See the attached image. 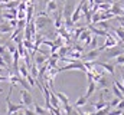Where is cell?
Masks as SVG:
<instances>
[{"label": "cell", "instance_id": "4dcf8cb0", "mask_svg": "<svg viewBox=\"0 0 124 115\" xmlns=\"http://www.w3.org/2000/svg\"><path fill=\"white\" fill-rule=\"evenodd\" d=\"M9 81V78L7 76H3V75H0V82H7Z\"/></svg>", "mask_w": 124, "mask_h": 115}, {"label": "cell", "instance_id": "1f68e13d", "mask_svg": "<svg viewBox=\"0 0 124 115\" xmlns=\"http://www.w3.org/2000/svg\"><path fill=\"white\" fill-rule=\"evenodd\" d=\"M46 115H54V114H52V112H51V111L48 109V114H46Z\"/></svg>", "mask_w": 124, "mask_h": 115}, {"label": "cell", "instance_id": "603a6c76", "mask_svg": "<svg viewBox=\"0 0 124 115\" xmlns=\"http://www.w3.org/2000/svg\"><path fill=\"white\" fill-rule=\"evenodd\" d=\"M116 63H117V65H123L124 63V53L118 55V56H116Z\"/></svg>", "mask_w": 124, "mask_h": 115}, {"label": "cell", "instance_id": "52a82bcc", "mask_svg": "<svg viewBox=\"0 0 124 115\" xmlns=\"http://www.w3.org/2000/svg\"><path fill=\"white\" fill-rule=\"evenodd\" d=\"M95 66H101V68H104L107 72H110V75H114V73H116L114 65H111V63H107V62H98V60H95Z\"/></svg>", "mask_w": 124, "mask_h": 115}, {"label": "cell", "instance_id": "ac0fdd59", "mask_svg": "<svg viewBox=\"0 0 124 115\" xmlns=\"http://www.w3.org/2000/svg\"><path fill=\"white\" fill-rule=\"evenodd\" d=\"M113 93H114V96H117L118 99H123V98H124V93L116 85H113Z\"/></svg>", "mask_w": 124, "mask_h": 115}, {"label": "cell", "instance_id": "5b68a950", "mask_svg": "<svg viewBox=\"0 0 124 115\" xmlns=\"http://www.w3.org/2000/svg\"><path fill=\"white\" fill-rule=\"evenodd\" d=\"M105 50H107V58H110V59L118 56V55H121V53L124 52L123 48H118L117 45H116V46H113V48H108V49H105Z\"/></svg>", "mask_w": 124, "mask_h": 115}, {"label": "cell", "instance_id": "f1b7e54d", "mask_svg": "<svg viewBox=\"0 0 124 115\" xmlns=\"http://www.w3.org/2000/svg\"><path fill=\"white\" fill-rule=\"evenodd\" d=\"M116 108H118V109L124 111V98H123V99H120V102L117 104V107H116Z\"/></svg>", "mask_w": 124, "mask_h": 115}, {"label": "cell", "instance_id": "8fae6325", "mask_svg": "<svg viewBox=\"0 0 124 115\" xmlns=\"http://www.w3.org/2000/svg\"><path fill=\"white\" fill-rule=\"evenodd\" d=\"M13 30V28L9 25V22H3L1 25H0V33L1 35H4V33H10Z\"/></svg>", "mask_w": 124, "mask_h": 115}, {"label": "cell", "instance_id": "9c48e42d", "mask_svg": "<svg viewBox=\"0 0 124 115\" xmlns=\"http://www.w3.org/2000/svg\"><path fill=\"white\" fill-rule=\"evenodd\" d=\"M58 10V3L55 0H49L46 3V13H54Z\"/></svg>", "mask_w": 124, "mask_h": 115}, {"label": "cell", "instance_id": "277c9868", "mask_svg": "<svg viewBox=\"0 0 124 115\" xmlns=\"http://www.w3.org/2000/svg\"><path fill=\"white\" fill-rule=\"evenodd\" d=\"M100 55V50H98V48H95V49H91L90 52H87L85 55H82V62H88V60H97V58Z\"/></svg>", "mask_w": 124, "mask_h": 115}, {"label": "cell", "instance_id": "cb8c5ba5", "mask_svg": "<svg viewBox=\"0 0 124 115\" xmlns=\"http://www.w3.org/2000/svg\"><path fill=\"white\" fill-rule=\"evenodd\" d=\"M97 43H98V40H97V36H93V39H91V42H90V48H93V49H95L97 48Z\"/></svg>", "mask_w": 124, "mask_h": 115}, {"label": "cell", "instance_id": "6da1fadb", "mask_svg": "<svg viewBox=\"0 0 124 115\" xmlns=\"http://www.w3.org/2000/svg\"><path fill=\"white\" fill-rule=\"evenodd\" d=\"M33 23H35V26H36V30H39V29H43L45 26H48L49 23H52V19L49 17L48 13H46V14H39V13H38V16H36V19L33 20Z\"/></svg>", "mask_w": 124, "mask_h": 115}, {"label": "cell", "instance_id": "4fadbf2b", "mask_svg": "<svg viewBox=\"0 0 124 115\" xmlns=\"http://www.w3.org/2000/svg\"><path fill=\"white\" fill-rule=\"evenodd\" d=\"M95 84H97V89H104V88L108 86V81L105 79V76H101Z\"/></svg>", "mask_w": 124, "mask_h": 115}, {"label": "cell", "instance_id": "d6986e66", "mask_svg": "<svg viewBox=\"0 0 124 115\" xmlns=\"http://www.w3.org/2000/svg\"><path fill=\"white\" fill-rule=\"evenodd\" d=\"M114 32H116V36H117V37H118V39L124 43V30H123V29L117 28V29H114Z\"/></svg>", "mask_w": 124, "mask_h": 115}, {"label": "cell", "instance_id": "836d02e7", "mask_svg": "<svg viewBox=\"0 0 124 115\" xmlns=\"http://www.w3.org/2000/svg\"><path fill=\"white\" fill-rule=\"evenodd\" d=\"M48 1H49V0H45V3H48Z\"/></svg>", "mask_w": 124, "mask_h": 115}, {"label": "cell", "instance_id": "f546056e", "mask_svg": "<svg viewBox=\"0 0 124 115\" xmlns=\"http://www.w3.org/2000/svg\"><path fill=\"white\" fill-rule=\"evenodd\" d=\"M26 3L25 1H22V3H19V7H17V10H26Z\"/></svg>", "mask_w": 124, "mask_h": 115}, {"label": "cell", "instance_id": "3957f363", "mask_svg": "<svg viewBox=\"0 0 124 115\" xmlns=\"http://www.w3.org/2000/svg\"><path fill=\"white\" fill-rule=\"evenodd\" d=\"M81 10H82V0L77 4V7L74 9V12H72V14H71V20H72V23H74V25L81 19V14H82V12H81Z\"/></svg>", "mask_w": 124, "mask_h": 115}, {"label": "cell", "instance_id": "8992f818", "mask_svg": "<svg viewBox=\"0 0 124 115\" xmlns=\"http://www.w3.org/2000/svg\"><path fill=\"white\" fill-rule=\"evenodd\" d=\"M110 12H111L114 16H121V14H124L123 7H121V3H120V1H117V3L113 1V4H111V7H110Z\"/></svg>", "mask_w": 124, "mask_h": 115}, {"label": "cell", "instance_id": "83f0119b", "mask_svg": "<svg viewBox=\"0 0 124 115\" xmlns=\"http://www.w3.org/2000/svg\"><path fill=\"white\" fill-rule=\"evenodd\" d=\"M121 109H118V108H116L114 111H111V112H108V115H121Z\"/></svg>", "mask_w": 124, "mask_h": 115}, {"label": "cell", "instance_id": "7402d4cb", "mask_svg": "<svg viewBox=\"0 0 124 115\" xmlns=\"http://www.w3.org/2000/svg\"><path fill=\"white\" fill-rule=\"evenodd\" d=\"M22 111L25 112V115H36V114H35V111L31 109L29 107H23V109H22Z\"/></svg>", "mask_w": 124, "mask_h": 115}, {"label": "cell", "instance_id": "d4e9b609", "mask_svg": "<svg viewBox=\"0 0 124 115\" xmlns=\"http://www.w3.org/2000/svg\"><path fill=\"white\" fill-rule=\"evenodd\" d=\"M0 68H3V69H10V68L7 66V63L4 62V59H3L1 55H0Z\"/></svg>", "mask_w": 124, "mask_h": 115}, {"label": "cell", "instance_id": "ffe728a7", "mask_svg": "<svg viewBox=\"0 0 124 115\" xmlns=\"http://www.w3.org/2000/svg\"><path fill=\"white\" fill-rule=\"evenodd\" d=\"M26 81H28V84H29V85H31V88H33V86L36 85V79H35V78H33V76H32L31 73H29V75H28V76H26Z\"/></svg>", "mask_w": 124, "mask_h": 115}, {"label": "cell", "instance_id": "4316f807", "mask_svg": "<svg viewBox=\"0 0 124 115\" xmlns=\"http://www.w3.org/2000/svg\"><path fill=\"white\" fill-rule=\"evenodd\" d=\"M114 85L117 86V88H118V89H120V91L124 93V86H123V84H121V82H118V81H114Z\"/></svg>", "mask_w": 124, "mask_h": 115}, {"label": "cell", "instance_id": "44dd1931", "mask_svg": "<svg viewBox=\"0 0 124 115\" xmlns=\"http://www.w3.org/2000/svg\"><path fill=\"white\" fill-rule=\"evenodd\" d=\"M118 102H120V99H118L117 96H114V98H113V99H111V101L108 102V105H110V108H116Z\"/></svg>", "mask_w": 124, "mask_h": 115}, {"label": "cell", "instance_id": "e0dca14e", "mask_svg": "<svg viewBox=\"0 0 124 115\" xmlns=\"http://www.w3.org/2000/svg\"><path fill=\"white\" fill-rule=\"evenodd\" d=\"M97 25V28H100V29H104V30H110V25L107 23V20H100V22H97L95 23Z\"/></svg>", "mask_w": 124, "mask_h": 115}, {"label": "cell", "instance_id": "2e32d148", "mask_svg": "<svg viewBox=\"0 0 124 115\" xmlns=\"http://www.w3.org/2000/svg\"><path fill=\"white\" fill-rule=\"evenodd\" d=\"M0 55L3 56V59H4V62L7 63V66H10V65H12V53H10V52H9L7 49H6V50H4L3 53H0Z\"/></svg>", "mask_w": 124, "mask_h": 115}, {"label": "cell", "instance_id": "5bb4252c", "mask_svg": "<svg viewBox=\"0 0 124 115\" xmlns=\"http://www.w3.org/2000/svg\"><path fill=\"white\" fill-rule=\"evenodd\" d=\"M33 111H35V114H38V115H46L48 114V109L46 108H42L39 104H35L33 105Z\"/></svg>", "mask_w": 124, "mask_h": 115}, {"label": "cell", "instance_id": "7c38bea8", "mask_svg": "<svg viewBox=\"0 0 124 115\" xmlns=\"http://www.w3.org/2000/svg\"><path fill=\"white\" fill-rule=\"evenodd\" d=\"M87 101H88V98H87L85 95H82V96H79V98L77 99V102L74 104V108H81V107H84V105L87 104Z\"/></svg>", "mask_w": 124, "mask_h": 115}, {"label": "cell", "instance_id": "e575fe53", "mask_svg": "<svg viewBox=\"0 0 124 115\" xmlns=\"http://www.w3.org/2000/svg\"><path fill=\"white\" fill-rule=\"evenodd\" d=\"M123 53H124V52H123Z\"/></svg>", "mask_w": 124, "mask_h": 115}, {"label": "cell", "instance_id": "7a4b0ae2", "mask_svg": "<svg viewBox=\"0 0 124 115\" xmlns=\"http://www.w3.org/2000/svg\"><path fill=\"white\" fill-rule=\"evenodd\" d=\"M20 98H22V104L25 107H29L31 108L32 105H33V96H32V93L28 89H25V88L20 89Z\"/></svg>", "mask_w": 124, "mask_h": 115}, {"label": "cell", "instance_id": "9a60e30c", "mask_svg": "<svg viewBox=\"0 0 124 115\" xmlns=\"http://www.w3.org/2000/svg\"><path fill=\"white\" fill-rule=\"evenodd\" d=\"M55 95L58 96V99H59V102H61L62 105H66V104H69V98H68L65 93H62V92H55Z\"/></svg>", "mask_w": 124, "mask_h": 115}, {"label": "cell", "instance_id": "484cf974", "mask_svg": "<svg viewBox=\"0 0 124 115\" xmlns=\"http://www.w3.org/2000/svg\"><path fill=\"white\" fill-rule=\"evenodd\" d=\"M71 48H72L74 50H77V52H81V53L84 52V46H81V45H74V46H71Z\"/></svg>", "mask_w": 124, "mask_h": 115}, {"label": "cell", "instance_id": "ba28073f", "mask_svg": "<svg viewBox=\"0 0 124 115\" xmlns=\"http://www.w3.org/2000/svg\"><path fill=\"white\" fill-rule=\"evenodd\" d=\"M91 105H93L95 109H101V108H104V107H107V105H108V102H105V101H104V92L101 93V96H100V101L93 102Z\"/></svg>", "mask_w": 124, "mask_h": 115}, {"label": "cell", "instance_id": "d6a6232c", "mask_svg": "<svg viewBox=\"0 0 124 115\" xmlns=\"http://www.w3.org/2000/svg\"><path fill=\"white\" fill-rule=\"evenodd\" d=\"M120 66H121V71L124 72V63H123V65H120Z\"/></svg>", "mask_w": 124, "mask_h": 115}, {"label": "cell", "instance_id": "30bf717a", "mask_svg": "<svg viewBox=\"0 0 124 115\" xmlns=\"http://www.w3.org/2000/svg\"><path fill=\"white\" fill-rule=\"evenodd\" d=\"M95 91H97V84H95L94 81H90V82H88V89H87V93H85V96H87V98H90V96L93 95Z\"/></svg>", "mask_w": 124, "mask_h": 115}]
</instances>
